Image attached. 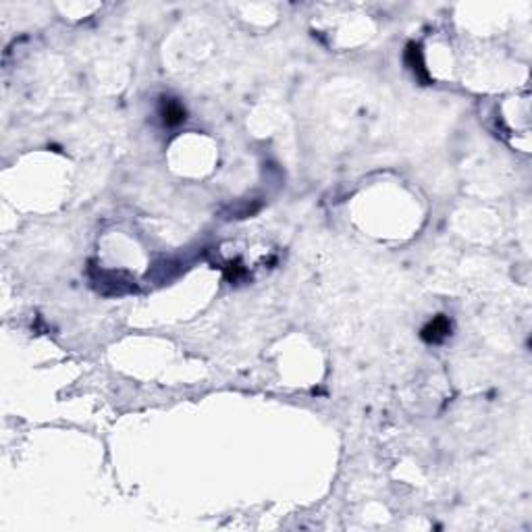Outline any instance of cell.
<instances>
[{
  "mask_svg": "<svg viewBox=\"0 0 532 532\" xmlns=\"http://www.w3.org/2000/svg\"><path fill=\"white\" fill-rule=\"evenodd\" d=\"M92 281L96 289L104 295H125L135 291V285L121 273H106V271H92Z\"/></svg>",
  "mask_w": 532,
  "mask_h": 532,
  "instance_id": "obj_1",
  "label": "cell"
},
{
  "mask_svg": "<svg viewBox=\"0 0 532 532\" xmlns=\"http://www.w3.org/2000/svg\"><path fill=\"white\" fill-rule=\"evenodd\" d=\"M451 335V322L445 314H438L435 316L420 333V337L426 341V344H443L447 337Z\"/></svg>",
  "mask_w": 532,
  "mask_h": 532,
  "instance_id": "obj_2",
  "label": "cell"
},
{
  "mask_svg": "<svg viewBox=\"0 0 532 532\" xmlns=\"http://www.w3.org/2000/svg\"><path fill=\"white\" fill-rule=\"evenodd\" d=\"M160 117H162V123L166 127H177L188 119V113H186V106L179 100H175V98H162V102H160Z\"/></svg>",
  "mask_w": 532,
  "mask_h": 532,
  "instance_id": "obj_3",
  "label": "cell"
},
{
  "mask_svg": "<svg viewBox=\"0 0 532 532\" xmlns=\"http://www.w3.org/2000/svg\"><path fill=\"white\" fill-rule=\"evenodd\" d=\"M404 59H406V64L409 67V71L414 73V77L420 79L422 84H429V71H426V67H424L422 50H420L418 44H407Z\"/></svg>",
  "mask_w": 532,
  "mask_h": 532,
  "instance_id": "obj_4",
  "label": "cell"
}]
</instances>
